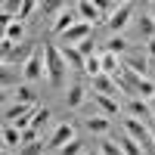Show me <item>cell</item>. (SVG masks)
Listing matches in <instances>:
<instances>
[{
    "instance_id": "cell-1",
    "label": "cell",
    "mask_w": 155,
    "mask_h": 155,
    "mask_svg": "<svg viewBox=\"0 0 155 155\" xmlns=\"http://www.w3.org/2000/svg\"><path fill=\"white\" fill-rule=\"evenodd\" d=\"M44 50H47V81L53 84V87H62V81H65V74H68V62L62 59L59 47L53 41H47Z\"/></svg>"
},
{
    "instance_id": "cell-2",
    "label": "cell",
    "mask_w": 155,
    "mask_h": 155,
    "mask_svg": "<svg viewBox=\"0 0 155 155\" xmlns=\"http://www.w3.org/2000/svg\"><path fill=\"white\" fill-rule=\"evenodd\" d=\"M22 78H25V84H41L47 78V50H44V44H37L34 56L22 65Z\"/></svg>"
},
{
    "instance_id": "cell-3",
    "label": "cell",
    "mask_w": 155,
    "mask_h": 155,
    "mask_svg": "<svg viewBox=\"0 0 155 155\" xmlns=\"http://www.w3.org/2000/svg\"><path fill=\"white\" fill-rule=\"evenodd\" d=\"M71 140H78L74 137V124H68V121H62V124H56L53 130H50V137H47V149H65Z\"/></svg>"
},
{
    "instance_id": "cell-4",
    "label": "cell",
    "mask_w": 155,
    "mask_h": 155,
    "mask_svg": "<svg viewBox=\"0 0 155 155\" xmlns=\"http://www.w3.org/2000/svg\"><path fill=\"white\" fill-rule=\"evenodd\" d=\"M134 12H137V6H134V3H121V6L109 16V31H115V34L124 31L127 25L134 22Z\"/></svg>"
},
{
    "instance_id": "cell-5",
    "label": "cell",
    "mask_w": 155,
    "mask_h": 155,
    "mask_svg": "<svg viewBox=\"0 0 155 155\" xmlns=\"http://www.w3.org/2000/svg\"><path fill=\"white\" fill-rule=\"evenodd\" d=\"M74 9H78V19L87 22V25H96V22L106 19V16H102V9H99V3H93V0H78Z\"/></svg>"
},
{
    "instance_id": "cell-6",
    "label": "cell",
    "mask_w": 155,
    "mask_h": 155,
    "mask_svg": "<svg viewBox=\"0 0 155 155\" xmlns=\"http://www.w3.org/2000/svg\"><path fill=\"white\" fill-rule=\"evenodd\" d=\"M93 87H96L99 96H112V99L124 90V87L118 84V78H112V74H99V78H93Z\"/></svg>"
},
{
    "instance_id": "cell-7",
    "label": "cell",
    "mask_w": 155,
    "mask_h": 155,
    "mask_svg": "<svg viewBox=\"0 0 155 155\" xmlns=\"http://www.w3.org/2000/svg\"><path fill=\"white\" fill-rule=\"evenodd\" d=\"M90 28H93V25H87V22H78L74 28H68L65 34H62V44H65V47H78L81 41H87V37H90Z\"/></svg>"
},
{
    "instance_id": "cell-8",
    "label": "cell",
    "mask_w": 155,
    "mask_h": 155,
    "mask_svg": "<svg viewBox=\"0 0 155 155\" xmlns=\"http://www.w3.org/2000/svg\"><path fill=\"white\" fill-rule=\"evenodd\" d=\"M81 22L78 19V9L71 6V9H62L59 16H56V22H53V34H65L68 28H74V25Z\"/></svg>"
},
{
    "instance_id": "cell-9",
    "label": "cell",
    "mask_w": 155,
    "mask_h": 155,
    "mask_svg": "<svg viewBox=\"0 0 155 155\" xmlns=\"http://www.w3.org/2000/svg\"><path fill=\"white\" fill-rule=\"evenodd\" d=\"M127 115L146 121V118H152V106H149L146 99H140V96H130V99H127Z\"/></svg>"
},
{
    "instance_id": "cell-10",
    "label": "cell",
    "mask_w": 155,
    "mask_h": 155,
    "mask_svg": "<svg viewBox=\"0 0 155 155\" xmlns=\"http://www.w3.org/2000/svg\"><path fill=\"white\" fill-rule=\"evenodd\" d=\"M93 102H96L99 115H102V118H109V121L121 112V102H118V99H112V96H99V93H96V99H93Z\"/></svg>"
},
{
    "instance_id": "cell-11",
    "label": "cell",
    "mask_w": 155,
    "mask_h": 155,
    "mask_svg": "<svg viewBox=\"0 0 155 155\" xmlns=\"http://www.w3.org/2000/svg\"><path fill=\"white\" fill-rule=\"evenodd\" d=\"M137 34L140 37H143V41H152V37H155V19L149 16V12H137Z\"/></svg>"
},
{
    "instance_id": "cell-12",
    "label": "cell",
    "mask_w": 155,
    "mask_h": 155,
    "mask_svg": "<svg viewBox=\"0 0 155 155\" xmlns=\"http://www.w3.org/2000/svg\"><path fill=\"white\" fill-rule=\"evenodd\" d=\"M34 109H37V106H22V102H12V106L3 109V121H6V124H16L19 118H25V115H34Z\"/></svg>"
},
{
    "instance_id": "cell-13",
    "label": "cell",
    "mask_w": 155,
    "mask_h": 155,
    "mask_svg": "<svg viewBox=\"0 0 155 155\" xmlns=\"http://www.w3.org/2000/svg\"><path fill=\"white\" fill-rule=\"evenodd\" d=\"M121 62H124L130 71H137L140 78H149V74H152V68H149V56H134V53H130V56H124Z\"/></svg>"
},
{
    "instance_id": "cell-14",
    "label": "cell",
    "mask_w": 155,
    "mask_h": 155,
    "mask_svg": "<svg viewBox=\"0 0 155 155\" xmlns=\"http://www.w3.org/2000/svg\"><path fill=\"white\" fill-rule=\"evenodd\" d=\"M59 53H62V59L68 62V68H74V71H84L87 59H84L81 53H78V47H65V44H62V47H59Z\"/></svg>"
},
{
    "instance_id": "cell-15",
    "label": "cell",
    "mask_w": 155,
    "mask_h": 155,
    "mask_svg": "<svg viewBox=\"0 0 155 155\" xmlns=\"http://www.w3.org/2000/svg\"><path fill=\"white\" fill-rule=\"evenodd\" d=\"M99 59H102V74H112V78H118L121 74V68H124V62H121V56H115V53H99Z\"/></svg>"
},
{
    "instance_id": "cell-16",
    "label": "cell",
    "mask_w": 155,
    "mask_h": 155,
    "mask_svg": "<svg viewBox=\"0 0 155 155\" xmlns=\"http://www.w3.org/2000/svg\"><path fill=\"white\" fill-rule=\"evenodd\" d=\"M87 130L96 134V137H106V134H112V121L102 118V115H90L87 118Z\"/></svg>"
},
{
    "instance_id": "cell-17",
    "label": "cell",
    "mask_w": 155,
    "mask_h": 155,
    "mask_svg": "<svg viewBox=\"0 0 155 155\" xmlns=\"http://www.w3.org/2000/svg\"><path fill=\"white\" fill-rule=\"evenodd\" d=\"M84 96H87V87L84 84H71L68 93H65V106L68 109H81L84 106Z\"/></svg>"
},
{
    "instance_id": "cell-18",
    "label": "cell",
    "mask_w": 155,
    "mask_h": 155,
    "mask_svg": "<svg viewBox=\"0 0 155 155\" xmlns=\"http://www.w3.org/2000/svg\"><path fill=\"white\" fill-rule=\"evenodd\" d=\"M62 9H65V6H62V0H41V3H37V16L56 22V16H59Z\"/></svg>"
},
{
    "instance_id": "cell-19",
    "label": "cell",
    "mask_w": 155,
    "mask_h": 155,
    "mask_svg": "<svg viewBox=\"0 0 155 155\" xmlns=\"http://www.w3.org/2000/svg\"><path fill=\"white\" fill-rule=\"evenodd\" d=\"M22 146V130L16 124H3V149H16Z\"/></svg>"
},
{
    "instance_id": "cell-20",
    "label": "cell",
    "mask_w": 155,
    "mask_h": 155,
    "mask_svg": "<svg viewBox=\"0 0 155 155\" xmlns=\"http://www.w3.org/2000/svg\"><path fill=\"white\" fill-rule=\"evenodd\" d=\"M16 102H22V106H37V93L31 90V84L16 87Z\"/></svg>"
},
{
    "instance_id": "cell-21",
    "label": "cell",
    "mask_w": 155,
    "mask_h": 155,
    "mask_svg": "<svg viewBox=\"0 0 155 155\" xmlns=\"http://www.w3.org/2000/svg\"><path fill=\"white\" fill-rule=\"evenodd\" d=\"M31 56H34V47L31 44H16V53L9 56V62H22V65H25ZM9 62H3V65H9Z\"/></svg>"
},
{
    "instance_id": "cell-22",
    "label": "cell",
    "mask_w": 155,
    "mask_h": 155,
    "mask_svg": "<svg viewBox=\"0 0 155 155\" xmlns=\"http://www.w3.org/2000/svg\"><path fill=\"white\" fill-rule=\"evenodd\" d=\"M3 37H6V41H12V44H19L22 37H25V25H22V22L16 19L12 25H6V31H3Z\"/></svg>"
},
{
    "instance_id": "cell-23",
    "label": "cell",
    "mask_w": 155,
    "mask_h": 155,
    "mask_svg": "<svg viewBox=\"0 0 155 155\" xmlns=\"http://www.w3.org/2000/svg\"><path fill=\"white\" fill-rule=\"evenodd\" d=\"M137 96H140V99H146V102H152V96H155V81H152V78H143V81H140Z\"/></svg>"
},
{
    "instance_id": "cell-24",
    "label": "cell",
    "mask_w": 155,
    "mask_h": 155,
    "mask_svg": "<svg viewBox=\"0 0 155 155\" xmlns=\"http://www.w3.org/2000/svg\"><path fill=\"white\" fill-rule=\"evenodd\" d=\"M50 121V109L47 106H37L34 109V118H31V127H37V130H44V124Z\"/></svg>"
},
{
    "instance_id": "cell-25",
    "label": "cell",
    "mask_w": 155,
    "mask_h": 155,
    "mask_svg": "<svg viewBox=\"0 0 155 155\" xmlns=\"http://www.w3.org/2000/svg\"><path fill=\"white\" fill-rule=\"evenodd\" d=\"M96 149H99L102 155H124V149H121V143H118V140H102Z\"/></svg>"
},
{
    "instance_id": "cell-26",
    "label": "cell",
    "mask_w": 155,
    "mask_h": 155,
    "mask_svg": "<svg viewBox=\"0 0 155 155\" xmlns=\"http://www.w3.org/2000/svg\"><path fill=\"white\" fill-rule=\"evenodd\" d=\"M84 71H87L90 81H93V78H99V74H102V59H99V56H90L87 65H84Z\"/></svg>"
},
{
    "instance_id": "cell-27",
    "label": "cell",
    "mask_w": 155,
    "mask_h": 155,
    "mask_svg": "<svg viewBox=\"0 0 155 155\" xmlns=\"http://www.w3.org/2000/svg\"><path fill=\"white\" fill-rule=\"evenodd\" d=\"M44 149H47V140H37V143H25L19 155H44Z\"/></svg>"
},
{
    "instance_id": "cell-28",
    "label": "cell",
    "mask_w": 155,
    "mask_h": 155,
    "mask_svg": "<svg viewBox=\"0 0 155 155\" xmlns=\"http://www.w3.org/2000/svg\"><path fill=\"white\" fill-rule=\"evenodd\" d=\"M127 41L124 37H109V53H115V56H121V53H127Z\"/></svg>"
},
{
    "instance_id": "cell-29",
    "label": "cell",
    "mask_w": 155,
    "mask_h": 155,
    "mask_svg": "<svg viewBox=\"0 0 155 155\" xmlns=\"http://www.w3.org/2000/svg\"><path fill=\"white\" fill-rule=\"evenodd\" d=\"M78 53H81L84 59L96 56V41H93V37H87V41H81V44H78Z\"/></svg>"
},
{
    "instance_id": "cell-30",
    "label": "cell",
    "mask_w": 155,
    "mask_h": 155,
    "mask_svg": "<svg viewBox=\"0 0 155 155\" xmlns=\"http://www.w3.org/2000/svg\"><path fill=\"white\" fill-rule=\"evenodd\" d=\"M59 155H84V143L81 140H71L65 149H59Z\"/></svg>"
},
{
    "instance_id": "cell-31",
    "label": "cell",
    "mask_w": 155,
    "mask_h": 155,
    "mask_svg": "<svg viewBox=\"0 0 155 155\" xmlns=\"http://www.w3.org/2000/svg\"><path fill=\"white\" fill-rule=\"evenodd\" d=\"M34 9H37V0H22V9H19V22H25V19H28Z\"/></svg>"
},
{
    "instance_id": "cell-32",
    "label": "cell",
    "mask_w": 155,
    "mask_h": 155,
    "mask_svg": "<svg viewBox=\"0 0 155 155\" xmlns=\"http://www.w3.org/2000/svg\"><path fill=\"white\" fill-rule=\"evenodd\" d=\"M0 84H3V93H6L9 87H16V84H12V68H9V65L0 68Z\"/></svg>"
},
{
    "instance_id": "cell-33",
    "label": "cell",
    "mask_w": 155,
    "mask_h": 155,
    "mask_svg": "<svg viewBox=\"0 0 155 155\" xmlns=\"http://www.w3.org/2000/svg\"><path fill=\"white\" fill-rule=\"evenodd\" d=\"M146 56L155 59V37H152V41H146Z\"/></svg>"
},
{
    "instance_id": "cell-34",
    "label": "cell",
    "mask_w": 155,
    "mask_h": 155,
    "mask_svg": "<svg viewBox=\"0 0 155 155\" xmlns=\"http://www.w3.org/2000/svg\"><path fill=\"white\" fill-rule=\"evenodd\" d=\"M149 68H152V74H155V59H149Z\"/></svg>"
},
{
    "instance_id": "cell-35",
    "label": "cell",
    "mask_w": 155,
    "mask_h": 155,
    "mask_svg": "<svg viewBox=\"0 0 155 155\" xmlns=\"http://www.w3.org/2000/svg\"><path fill=\"white\" fill-rule=\"evenodd\" d=\"M87 155H102V152H99V149H90V152H87Z\"/></svg>"
},
{
    "instance_id": "cell-36",
    "label": "cell",
    "mask_w": 155,
    "mask_h": 155,
    "mask_svg": "<svg viewBox=\"0 0 155 155\" xmlns=\"http://www.w3.org/2000/svg\"><path fill=\"white\" fill-rule=\"evenodd\" d=\"M149 16H152V19H155V3H152V6H149Z\"/></svg>"
},
{
    "instance_id": "cell-37",
    "label": "cell",
    "mask_w": 155,
    "mask_h": 155,
    "mask_svg": "<svg viewBox=\"0 0 155 155\" xmlns=\"http://www.w3.org/2000/svg\"><path fill=\"white\" fill-rule=\"evenodd\" d=\"M149 106H152V115H155V96H152V102H149Z\"/></svg>"
},
{
    "instance_id": "cell-38",
    "label": "cell",
    "mask_w": 155,
    "mask_h": 155,
    "mask_svg": "<svg viewBox=\"0 0 155 155\" xmlns=\"http://www.w3.org/2000/svg\"><path fill=\"white\" fill-rule=\"evenodd\" d=\"M0 155H12V152H9V149H3V152H0Z\"/></svg>"
},
{
    "instance_id": "cell-39",
    "label": "cell",
    "mask_w": 155,
    "mask_h": 155,
    "mask_svg": "<svg viewBox=\"0 0 155 155\" xmlns=\"http://www.w3.org/2000/svg\"><path fill=\"white\" fill-rule=\"evenodd\" d=\"M152 143H155V127H152Z\"/></svg>"
}]
</instances>
